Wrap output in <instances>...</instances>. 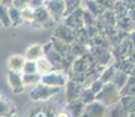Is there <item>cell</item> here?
I'll return each mask as SVG.
<instances>
[{"instance_id":"cell-24","label":"cell","mask_w":135,"mask_h":117,"mask_svg":"<svg viewBox=\"0 0 135 117\" xmlns=\"http://www.w3.org/2000/svg\"><path fill=\"white\" fill-rule=\"evenodd\" d=\"M22 72L25 74H33V73H37V67H35V62L33 61H27L24 63V68Z\"/></svg>"},{"instance_id":"cell-11","label":"cell","mask_w":135,"mask_h":117,"mask_svg":"<svg viewBox=\"0 0 135 117\" xmlns=\"http://www.w3.org/2000/svg\"><path fill=\"white\" fill-rule=\"evenodd\" d=\"M55 38L60 41H64L66 43H71L74 41V34L71 30V28L67 27L66 25H60L58 29L55 30Z\"/></svg>"},{"instance_id":"cell-25","label":"cell","mask_w":135,"mask_h":117,"mask_svg":"<svg viewBox=\"0 0 135 117\" xmlns=\"http://www.w3.org/2000/svg\"><path fill=\"white\" fill-rule=\"evenodd\" d=\"M103 84H105V83H103V82H101V81H100V80H99V79H97V80H94V81L92 82V84H90L89 89L92 90V91L94 93L95 95H97V94H98L99 91H100L101 89H102Z\"/></svg>"},{"instance_id":"cell-2","label":"cell","mask_w":135,"mask_h":117,"mask_svg":"<svg viewBox=\"0 0 135 117\" xmlns=\"http://www.w3.org/2000/svg\"><path fill=\"white\" fill-rule=\"evenodd\" d=\"M61 88H54V87H49L47 84L44 83H38L35 84V87L33 88V90L31 91V98L35 102H44L47 101L52 97L53 95L58 94L60 91Z\"/></svg>"},{"instance_id":"cell-17","label":"cell","mask_w":135,"mask_h":117,"mask_svg":"<svg viewBox=\"0 0 135 117\" xmlns=\"http://www.w3.org/2000/svg\"><path fill=\"white\" fill-rule=\"evenodd\" d=\"M120 96H135V77H128L124 87L120 90Z\"/></svg>"},{"instance_id":"cell-5","label":"cell","mask_w":135,"mask_h":117,"mask_svg":"<svg viewBox=\"0 0 135 117\" xmlns=\"http://www.w3.org/2000/svg\"><path fill=\"white\" fill-rule=\"evenodd\" d=\"M45 8L47 9L53 20H60L65 17V4L64 0L55 1V0H47L45 2Z\"/></svg>"},{"instance_id":"cell-3","label":"cell","mask_w":135,"mask_h":117,"mask_svg":"<svg viewBox=\"0 0 135 117\" xmlns=\"http://www.w3.org/2000/svg\"><path fill=\"white\" fill-rule=\"evenodd\" d=\"M41 83L47 84L49 87L62 88L66 85L67 79L64 73H61V72H51L48 74L41 76Z\"/></svg>"},{"instance_id":"cell-28","label":"cell","mask_w":135,"mask_h":117,"mask_svg":"<svg viewBox=\"0 0 135 117\" xmlns=\"http://www.w3.org/2000/svg\"><path fill=\"white\" fill-rule=\"evenodd\" d=\"M128 117H135V113H131L129 114V116Z\"/></svg>"},{"instance_id":"cell-13","label":"cell","mask_w":135,"mask_h":117,"mask_svg":"<svg viewBox=\"0 0 135 117\" xmlns=\"http://www.w3.org/2000/svg\"><path fill=\"white\" fill-rule=\"evenodd\" d=\"M8 82L11 85L12 90L15 94H20L24 90V82H22V77L19 76L18 74H15L14 72L8 74Z\"/></svg>"},{"instance_id":"cell-15","label":"cell","mask_w":135,"mask_h":117,"mask_svg":"<svg viewBox=\"0 0 135 117\" xmlns=\"http://www.w3.org/2000/svg\"><path fill=\"white\" fill-rule=\"evenodd\" d=\"M35 67H37V73L39 75H41V76L51 73L52 69H53V66H52L51 62L42 58L38 60V61H35Z\"/></svg>"},{"instance_id":"cell-22","label":"cell","mask_w":135,"mask_h":117,"mask_svg":"<svg viewBox=\"0 0 135 117\" xmlns=\"http://www.w3.org/2000/svg\"><path fill=\"white\" fill-rule=\"evenodd\" d=\"M116 23L119 25V27L122 28V29H126V30H131L133 28V22H132L131 18L124 15V17L120 18V19L116 20Z\"/></svg>"},{"instance_id":"cell-1","label":"cell","mask_w":135,"mask_h":117,"mask_svg":"<svg viewBox=\"0 0 135 117\" xmlns=\"http://www.w3.org/2000/svg\"><path fill=\"white\" fill-rule=\"evenodd\" d=\"M120 90L115 87L112 82L105 83L102 87V89L95 95V101L100 102L101 104H103L107 108L113 103L118 102L120 100Z\"/></svg>"},{"instance_id":"cell-8","label":"cell","mask_w":135,"mask_h":117,"mask_svg":"<svg viewBox=\"0 0 135 117\" xmlns=\"http://www.w3.org/2000/svg\"><path fill=\"white\" fill-rule=\"evenodd\" d=\"M129 113L123 108L120 100L106 108L105 117H128Z\"/></svg>"},{"instance_id":"cell-6","label":"cell","mask_w":135,"mask_h":117,"mask_svg":"<svg viewBox=\"0 0 135 117\" xmlns=\"http://www.w3.org/2000/svg\"><path fill=\"white\" fill-rule=\"evenodd\" d=\"M33 21H35L38 25L42 26V27L47 28L53 25V18L49 15V13L47 12V9L45 7H40V8L34 9Z\"/></svg>"},{"instance_id":"cell-27","label":"cell","mask_w":135,"mask_h":117,"mask_svg":"<svg viewBox=\"0 0 135 117\" xmlns=\"http://www.w3.org/2000/svg\"><path fill=\"white\" fill-rule=\"evenodd\" d=\"M55 117H71V116H69V114L64 109V110L58 111V113H56V116H55Z\"/></svg>"},{"instance_id":"cell-29","label":"cell","mask_w":135,"mask_h":117,"mask_svg":"<svg viewBox=\"0 0 135 117\" xmlns=\"http://www.w3.org/2000/svg\"><path fill=\"white\" fill-rule=\"evenodd\" d=\"M114 1H122V0H114Z\"/></svg>"},{"instance_id":"cell-7","label":"cell","mask_w":135,"mask_h":117,"mask_svg":"<svg viewBox=\"0 0 135 117\" xmlns=\"http://www.w3.org/2000/svg\"><path fill=\"white\" fill-rule=\"evenodd\" d=\"M56 108L53 104H42L40 106L34 108L27 117H55L56 116Z\"/></svg>"},{"instance_id":"cell-16","label":"cell","mask_w":135,"mask_h":117,"mask_svg":"<svg viewBox=\"0 0 135 117\" xmlns=\"http://www.w3.org/2000/svg\"><path fill=\"white\" fill-rule=\"evenodd\" d=\"M127 80H128V75H127L126 73H123V72H119V70H116L110 82L113 83V84L115 85V87L118 88L119 90H121V89H122V88L124 87V84H126Z\"/></svg>"},{"instance_id":"cell-18","label":"cell","mask_w":135,"mask_h":117,"mask_svg":"<svg viewBox=\"0 0 135 117\" xmlns=\"http://www.w3.org/2000/svg\"><path fill=\"white\" fill-rule=\"evenodd\" d=\"M120 102L129 114L135 113V96H121Z\"/></svg>"},{"instance_id":"cell-20","label":"cell","mask_w":135,"mask_h":117,"mask_svg":"<svg viewBox=\"0 0 135 117\" xmlns=\"http://www.w3.org/2000/svg\"><path fill=\"white\" fill-rule=\"evenodd\" d=\"M22 82L24 84H38L41 82V75H39L38 73H33V74H25L22 76Z\"/></svg>"},{"instance_id":"cell-9","label":"cell","mask_w":135,"mask_h":117,"mask_svg":"<svg viewBox=\"0 0 135 117\" xmlns=\"http://www.w3.org/2000/svg\"><path fill=\"white\" fill-rule=\"evenodd\" d=\"M82 89H84V87H82V84H80V83H78L75 81H68L66 83V98H67V102L78 100Z\"/></svg>"},{"instance_id":"cell-10","label":"cell","mask_w":135,"mask_h":117,"mask_svg":"<svg viewBox=\"0 0 135 117\" xmlns=\"http://www.w3.org/2000/svg\"><path fill=\"white\" fill-rule=\"evenodd\" d=\"M84 108H85V104L78 98V100L67 102V105L65 106V110L69 114L71 117H80L82 111H84Z\"/></svg>"},{"instance_id":"cell-14","label":"cell","mask_w":135,"mask_h":117,"mask_svg":"<svg viewBox=\"0 0 135 117\" xmlns=\"http://www.w3.org/2000/svg\"><path fill=\"white\" fill-rule=\"evenodd\" d=\"M8 68L12 72H20L24 68V63H25V58H22L21 55H12L8 59Z\"/></svg>"},{"instance_id":"cell-23","label":"cell","mask_w":135,"mask_h":117,"mask_svg":"<svg viewBox=\"0 0 135 117\" xmlns=\"http://www.w3.org/2000/svg\"><path fill=\"white\" fill-rule=\"evenodd\" d=\"M115 72L116 70L114 69V67H109L108 69H106L105 72L102 73V75L100 76V81L101 82H103V83H108V82H110L112 81V79H113V76H114V74H115Z\"/></svg>"},{"instance_id":"cell-21","label":"cell","mask_w":135,"mask_h":117,"mask_svg":"<svg viewBox=\"0 0 135 117\" xmlns=\"http://www.w3.org/2000/svg\"><path fill=\"white\" fill-rule=\"evenodd\" d=\"M65 4V17L71 14L75 9H78V5H79V0H64Z\"/></svg>"},{"instance_id":"cell-19","label":"cell","mask_w":135,"mask_h":117,"mask_svg":"<svg viewBox=\"0 0 135 117\" xmlns=\"http://www.w3.org/2000/svg\"><path fill=\"white\" fill-rule=\"evenodd\" d=\"M79 100L81 101L84 104H88V103L93 102L95 101V94L89 89V87L87 88H84L80 93V96H79Z\"/></svg>"},{"instance_id":"cell-4","label":"cell","mask_w":135,"mask_h":117,"mask_svg":"<svg viewBox=\"0 0 135 117\" xmlns=\"http://www.w3.org/2000/svg\"><path fill=\"white\" fill-rule=\"evenodd\" d=\"M105 114L106 106L98 101H93L88 104H85L84 111L80 117H105Z\"/></svg>"},{"instance_id":"cell-12","label":"cell","mask_w":135,"mask_h":117,"mask_svg":"<svg viewBox=\"0 0 135 117\" xmlns=\"http://www.w3.org/2000/svg\"><path fill=\"white\" fill-rule=\"evenodd\" d=\"M44 56V47L40 45H32L28 47V49L26 50L25 59L27 61H38Z\"/></svg>"},{"instance_id":"cell-30","label":"cell","mask_w":135,"mask_h":117,"mask_svg":"<svg viewBox=\"0 0 135 117\" xmlns=\"http://www.w3.org/2000/svg\"><path fill=\"white\" fill-rule=\"evenodd\" d=\"M55 1H61V0H55Z\"/></svg>"},{"instance_id":"cell-26","label":"cell","mask_w":135,"mask_h":117,"mask_svg":"<svg viewBox=\"0 0 135 117\" xmlns=\"http://www.w3.org/2000/svg\"><path fill=\"white\" fill-rule=\"evenodd\" d=\"M99 5H100L102 8H106V9H113V6H114V0H95Z\"/></svg>"}]
</instances>
